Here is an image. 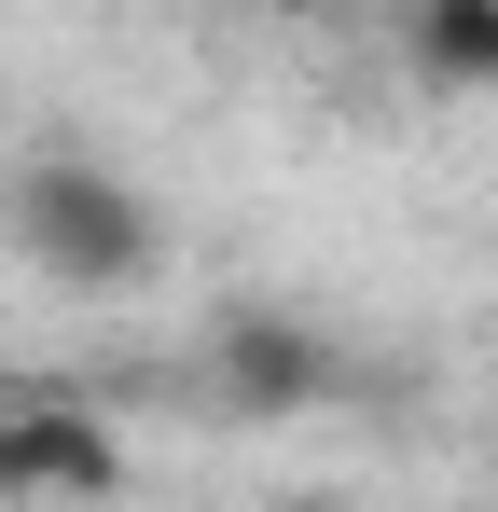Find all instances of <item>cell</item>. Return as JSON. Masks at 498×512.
Here are the masks:
<instances>
[{
  "mask_svg": "<svg viewBox=\"0 0 498 512\" xmlns=\"http://www.w3.org/2000/svg\"><path fill=\"white\" fill-rule=\"evenodd\" d=\"M125 457H111V429L97 416H0V499H97Z\"/></svg>",
  "mask_w": 498,
  "mask_h": 512,
  "instance_id": "2",
  "label": "cell"
},
{
  "mask_svg": "<svg viewBox=\"0 0 498 512\" xmlns=\"http://www.w3.org/2000/svg\"><path fill=\"white\" fill-rule=\"evenodd\" d=\"M415 70H443V84H498V14H485V0L415 14Z\"/></svg>",
  "mask_w": 498,
  "mask_h": 512,
  "instance_id": "3",
  "label": "cell"
},
{
  "mask_svg": "<svg viewBox=\"0 0 498 512\" xmlns=\"http://www.w3.org/2000/svg\"><path fill=\"white\" fill-rule=\"evenodd\" d=\"M0 208H14V250L56 263L70 291H125V277L153 263V208H139V180L83 167V153H28Z\"/></svg>",
  "mask_w": 498,
  "mask_h": 512,
  "instance_id": "1",
  "label": "cell"
}]
</instances>
